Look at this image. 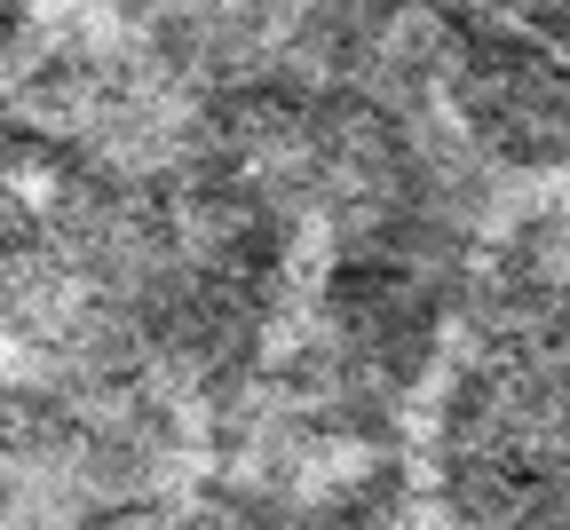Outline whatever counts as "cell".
<instances>
[{
	"label": "cell",
	"mask_w": 570,
	"mask_h": 530,
	"mask_svg": "<svg viewBox=\"0 0 570 530\" xmlns=\"http://www.w3.org/2000/svg\"><path fill=\"white\" fill-rule=\"evenodd\" d=\"M444 111L523 183H570V48L491 17L460 9V63Z\"/></svg>",
	"instance_id": "cell-1"
}]
</instances>
